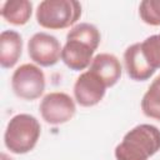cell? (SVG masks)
<instances>
[{
    "mask_svg": "<svg viewBox=\"0 0 160 160\" xmlns=\"http://www.w3.org/2000/svg\"><path fill=\"white\" fill-rule=\"evenodd\" d=\"M160 150V130L151 124H140L129 130L115 148L116 160H149Z\"/></svg>",
    "mask_w": 160,
    "mask_h": 160,
    "instance_id": "cell-1",
    "label": "cell"
},
{
    "mask_svg": "<svg viewBox=\"0 0 160 160\" xmlns=\"http://www.w3.org/2000/svg\"><path fill=\"white\" fill-rule=\"evenodd\" d=\"M41 126L39 120L30 114H18L10 119L4 134V144L12 154L31 151L40 138Z\"/></svg>",
    "mask_w": 160,
    "mask_h": 160,
    "instance_id": "cell-2",
    "label": "cell"
},
{
    "mask_svg": "<svg viewBox=\"0 0 160 160\" xmlns=\"http://www.w3.org/2000/svg\"><path fill=\"white\" fill-rule=\"evenodd\" d=\"M80 16L81 4L75 0H44L36 9L38 24L50 30L70 28Z\"/></svg>",
    "mask_w": 160,
    "mask_h": 160,
    "instance_id": "cell-3",
    "label": "cell"
},
{
    "mask_svg": "<svg viewBox=\"0 0 160 160\" xmlns=\"http://www.w3.org/2000/svg\"><path fill=\"white\" fill-rule=\"evenodd\" d=\"M11 88L15 95L24 100L39 99L45 90L44 71L35 64L20 65L11 76Z\"/></svg>",
    "mask_w": 160,
    "mask_h": 160,
    "instance_id": "cell-4",
    "label": "cell"
},
{
    "mask_svg": "<svg viewBox=\"0 0 160 160\" xmlns=\"http://www.w3.org/2000/svg\"><path fill=\"white\" fill-rule=\"evenodd\" d=\"M39 111L45 122L50 125H61L74 118L76 105L72 98L66 92L52 91L42 98L39 105Z\"/></svg>",
    "mask_w": 160,
    "mask_h": 160,
    "instance_id": "cell-5",
    "label": "cell"
},
{
    "mask_svg": "<svg viewBox=\"0 0 160 160\" xmlns=\"http://www.w3.org/2000/svg\"><path fill=\"white\" fill-rule=\"evenodd\" d=\"M60 41L48 32L40 31L34 34L28 41V54L30 59L40 66L49 68L61 59Z\"/></svg>",
    "mask_w": 160,
    "mask_h": 160,
    "instance_id": "cell-6",
    "label": "cell"
},
{
    "mask_svg": "<svg viewBox=\"0 0 160 160\" xmlns=\"http://www.w3.org/2000/svg\"><path fill=\"white\" fill-rule=\"evenodd\" d=\"M105 82L91 70L79 75L74 84V98L80 106L90 108L98 105L106 92Z\"/></svg>",
    "mask_w": 160,
    "mask_h": 160,
    "instance_id": "cell-7",
    "label": "cell"
},
{
    "mask_svg": "<svg viewBox=\"0 0 160 160\" xmlns=\"http://www.w3.org/2000/svg\"><path fill=\"white\" fill-rule=\"evenodd\" d=\"M94 52L95 50L86 42L66 39V42L61 50V60L69 69L80 71L90 66L94 59Z\"/></svg>",
    "mask_w": 160,
    "mask_h": 160,
    "instance_id": "cell-8",
    "label": "cell"
},
{
    "mask_svg": "<svg viewBox=\"0 0 160 160\" xmlns=\"http://www.w3.org/2000/svg\"><path fill=\"white\" fill-rule=\"evenodd\" d=\"M89 70L94 71L105 82L106 88H111L120 80L122 66L114 54L100 52L94 56Z\"/></svg>",
    "mask_w": 160,
    "mask_h": 160,
    "instance_id": "cell-9",
    "label": "cell"
},
{
    "mask_svg": "<svg viewBox=\"0 0 160 160\" xmlns=\"http://www.w3.org/2000/svg\"><path fill=\"white\" fill-rule=\"evenodd\" d=\"M124 64L129 78L136 81H145L150 79L155 72V70L145 60L141 52L140 42H135L125 50Z\"/></svg>",
    "mask_w": 160,
    "mask_h": 160,
    "instance_id": "cell-10",
    "label": "cell"
},
{
    "mask_svg": "<svg viewBox=\"0 0 160 160\" xmlns=\"http://www.w3.org/2000/svg\"><path fill=\"white\" fill-rule=\"evenodd\" d=\"M22 52V38L15 30H4L0 35V65L4 69L12 68Z\"/></svg>",
    "mask_w": 160,
    "mask_h": 160,
    "instance_id": "cell-11",
    "label": "cell"
},
{
    "mask_svg": "<svg viewBox=\"0 0 160 160\" xmlns=\"http://www.w3.org/2000/svg\"><path fill=\"white\" fill-rule=\"evenodd\" d=\"M0 14L12 25H25L31 18L32 4L29 0H9L2 4Z\"/></svg>",
    "mask_w": 160,
    "mask_h": 160,
    "instance_id": "cell-12",
    "label": "cell"
},
{
    "mask_svg": "<svg viewBox=\"0 0 160 160\" xmlns=\"http://www.w3.org/2000/svg\"><path fill=\"white\" fill-rule=\"evenodd\" d=\"M141 110L145 116L160 121V75H158L141 99Z\"/></svg>",
    "mask_w": 160,
    "mask_h": 160,
    "instance_id": "cell-13",
    "label": "cell"
},
{
    "mask_svg": "<svg viewBox=\"0 0 160 160\" xmlns=\"http://www.w3.org/2000/svg\"><path fill=\"white\" fill-rule=\"evenodd\" d=\"M66 39L80 40V41L90 45L94 50H96L99 48L101 35H100V31L98 30V28L95 25L89 24V22H80V24L74 25L69 30Z\"/></svg>",
    "mask_w": 160,
    "mask_h": 160,
    "instance_id": "cell-14",
    "label": "cell"
},
{
    "mask_svg": "<svg viewBox=\"0 0 160 160\" xmlns=\"http://www.w3.org/2000/svg\"><path fill=\"white\" fill-rule=\"evenodd\" d=\"M141 52L148 61V64L154 69L160 68V34L148 36L142 42H140Z\"/></svg>",
    "mask_w": 160,
    "mask_h": 160,
    "instance_id": "cell-15",
    "label": "cell"
},
{
    "mask_svg": "<svg viewBox=\"0 0 160 160\" xmlns=\"http://www.w3.org/2000/svg\"><path fill=\"white\" fill-rule=\"evenodd\" d=\"M141 20L151 26L160 25V0H144L139 6Z\"/></svg>",
    "mask_w": 160,
    "mask_h": 160,
    "instance_id": "cell-16",
    "label": "cell"
},
{
    "mask_svg": "<svg viewBox=\"0 0 160 160\" xmlns=\"http://www.w3.org/2000/svg\"><path fill=\"white\" fill-rule=\"evenodd\" d=\"M0 160H14V159H11L8 154H5V152H1V155H0Z\"/></svg>",
    "mask_w": 160,
    "mask_h": 160,
    "instance_id": "cell-17",
    "label": "cell"
}]
</instances>
